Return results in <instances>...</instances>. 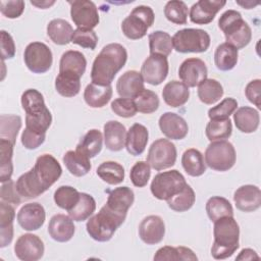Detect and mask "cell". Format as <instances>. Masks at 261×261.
<instances>
[{"label":"cell","instance_id":"obj_1","mask_svg":"<svg viewBox=\"0 0 261 261\" xmlns=\"http://www.w3.org/2000/svg\"><path fill=\"white\" fill-rule=\"evenodd\" d=\"M127 60L126 49L118 43H110L102 48L96 56L92 70V83L99 86H109L116 73L125 65Z\"/></svg>","mask_w":261,"mask_h":261},{"label":"cell","instance_id":"obj_2","mask_svg":"<svg viewBox=\"0 0 261 261\" xmlns=\"http://www.w3.org/2000/svg\"><path fill=\"white\" fill-rule=\"evenodd\" d=\"M214 241L211 255L214 259L222 260L230 257L239 248L240 227L233 216H224L214 221Z\"/></svg>","mask_w":261,"mask_h":261},{"label":"cell","instance_id":"obj_3","mask_svg":"<svg viewBox=\"0 0 261 261\" xmlns=\"http://www.w3.org/2000/svg\"><path fill=\"white\" fill-rule=\"evenodd\" d=\"M21 106L25 112V128L37 134H46L52 122L43 95L36 89H29L21 95Z\"/></svg>","mask_w":261,"mask_h":261},{"label":"cell","instance_id":"obj_4","mask_svg":"<svg viewBox=\"0 0 261 261\" xmlns=\"http://www.w3.org/2000/svg\"><path fill=\"white\" fill-rule=\"evenodd\" d=\"M126 216L109 210L105 205L87 221L86 227L89 236L97 242H108L116 229L124 222Z\"/></svg>","mask_w":261,"mask_h":261},{"label":"cell","instance_id":"obj_5","mask_svg":"<svg viewBox=\"0 0 261 261\" xmlns=\"http://www.w3.org/2000/svg\"><path fill=\"white\" fill-rule=\"evenodd\" d=\"M155 15L150 6L139 5L121 22L123 35L130 40H139L146 36L147 31L153 25Z\"/></svg>","mask_w":261,"mask_h":261},{"label":"cell","instance_id":"obj_6","mask_svg":"<svg viewBox=\"0 0 261 261\" xmlns=\"http://www.w3.org/2000/svg\"><path fill=\"white\" fill-rule=\"evenodd\" d=\"M172 44L179 53H202L210 46V36L201 29H182L173 35Z\"/></svg>","mask_w":261,"mask_h":261},{"label":"cell","instance_id":"obj_7","mask_svg":"<svg viewBox=\"0 0 261 261\" xmlns=\"http://www.w3.org/2000/svg\"><path fill=\"white\" fill-rule=\"evenodd\" d=\"M234 147L225 140L211 142L205 151V163L213 170L227 171L236 163Z\"/></svg>","mask_w":261,"mask_h":261},{"label":"cell","instance_id":"obj_8","mask_svg":"<svg viewBox=\"0 0 261 261\" xmlns=\"http://www.w3.org/2000/svg\"><path fill=\"white\" fill-rule=\"evenodd\" d=\"M187 185L185 176L176 169L156 174L151 182V193L158 200L167 201L178 194Z\"/></svg>","mask_w":261,"mask_h":261},{"label":"cell","instance_id":"obj_9","mask_svg":"<svg viewBox=\"0 0 261 261\" xmlns=\"http://www.w3.org/2000/svg\"><path fill=\"white\" fill-rule=\"evenodd\" d=\"M175 145L167 139H158L148 150L147 162L155 170H163L174 165L176 161Z\"/></svg>","mask_w":261,"mask_h":261},{"label":"cell","instance_id":"obj_10","mask_svg":"<svg viewBox=\"0 0 261 261\" xmlns=\"http://www.w3.org/2000/svg\"><path fill=\"white\" fill-rule=\"evenodd\" d=\"M23 60L27 67L34 73H44L48 71L53 62L50 48L42 42L30 43L23 52Z\"/></svg>","mask_w":261,"mask_h":261},{"label":"cell","instance_id":"obj_11","mask_svg":"<svg viewBox=\"0 0 261 261\" xmlns=\"http://www.w3.org/2000/svg\"><path fill=\"white\" fill-rule=\"evenodd\" d=\"M34 177L46 192L61 176L62 168L55 157L50 154H43L36 160L35 166L31 169Z\"/></svg>","mask_w":261,"mask_h":261},{"label":"cell","instance_id":"obj_12","mask_svg":"<svg viewBox=\"0 0 261 261\" xmlns=\"http://www.w3.org/2000/svg\"><path fill=\"white\" fill-rule=\"evenodd\" d=\"M70 5V16L77 29L93 30L99 23L98 8L94 2L88 0H73Z\"/></svg>","mask_w":261,"mask_h":261},{"label":"cell","instance_id":"obj_13","mask_svg":"<svg viewBox=\"0 0 261 261\" xmlns=\"http://www.w3.org/2000/svg\"><path fill=\"white\" fill-rule=\"evenodd\" d=\"M168 70L169 65L166 57L158 54H150L142 64L141 74L147 84L158 86L166 79Z\"/></svg>","mask_w":261,"mask_h":261},{"label":"cell","instance_id":"obj_14","mask_svg":"<svg viewBox=\"0 0 261 261\" xmlns=\"http://www.w3.org/2000/svg\"><path fill=\"white\" fill-rule=\"evenodd\" d=\"M44 243L36 234H21L14 245L15 256L21 261H37L44 255Z\"/></svg>","mask_w":261,"mask_h":261},{"label":"cell","instance_id":"obj_15","mask_svg":"<svg viewBox=\"0 0 261 261\" xmlns=\"http://www.w3.org/2000/svg\"><path fill=\"white\" fill-rule=\"evenodd\" d=\"M208 70L200 58H188L179 65L178 76L188 88H195L207 79Z\"/></svg>","mask_w":261,"mask_h":261},{"label":"cell","instance_id":"obj_16","mask_svg":"<svg viewBox=\"0 0 261 261\" xmlns=\"http://www.w3.org/2000/svg\"><path fill=\"white\" fill-rule=\"evenodd\" d=\"M46 212L40 203L24 204L17 213V222L24 230L39 229L45 222Z\"/></svg>","mask_w":261,"mask_h":261},{"label":"cell","instance_id":"obj_17","mask_svg":"<svg viewBox=\"0 0 261 261\" xmlns=\"http://www.w3.org/2000/svg\"><path fill=\"white\" fill-rule=\"evenodd\" d=\"M225 4L224 0H200L192 5L190 19L196 24H208Z\"/></svg>","mask_w":261,"mask_h":261},{"label":"cell","instance_id":"obj_18","mask_svg":"<svg viewBox=\"0 0 261 261\" xmlns=\"http://www.w3.org/2000/svg\"><path fill=\"white\" fill-rule=\"evenodd\" d=\"M165 234V224L158 215H149L145 217L139 225V237L147 245H156L160 243Z\"/></svg>","mask_w":261,"mask_h":261},{"label":"cell","instance_id":"obj_19","mask_svg":"<svg viewBox=\"0 0 261 261\" xmlns=\"http://www.w3.org/2000/svg\"><path fill=\"white\" fill-rule=\"evenodd\" d=\"M158 123L161 133L171 140H181L186 138L189 132L187 121L180 115L173 112L163 113Z\"/></svg>","mask_w":261,"mask_h":261},{"label":"cell","instance_id":"obj_20","mask_svg":"<svg viewBox=\"0 0 261 261\" xmlns=\"http://www.w3.org/2000/svg\"><path fill=\"white\" fill-rule=\"evenodd\" d=\"M236 207L243 212H253L261 206V191L257 186H241L233 194Z\"/></svg>","mask_w":261,"mask_h":261},{"label":"cell","instance_id":"obj_21","mask_svg":"<svg viewBox=\"0 0 261 261\" xmlns=\"http://www.w3.org/2000/svg\"><path fill=\"white\" fill-rule=\"evenodd\" d=\"M75 231L72 218L65 214H56L51 217L48 224L50 237L59 243H65L71 240Z\"/></svg>","mask_w":261,"mask_h":261},{"label":"cell","instance_id":"obj_22","mask_svg":"<svg viewBox=\"0 0 261 261\" xmlns=\"http://www.w3.org/2000/svg\"><path fill=\"white\" fill-rule=\"evenodd\" d=\"M134 201V192L128 187H118L109 193L105 206L114 213L126 216Z\"/></svg>","mask_w":261,"mask_h":261},{"label":"cell","instance_id":"obj_23","mask_svg":"<svg viewBox=\"0 0 261 261\" xmlns=\"http://www.w3.org/2000/svg\"><path fill=\"white\" fill-rule=\"evenodd\" d=\"M144 89L143 76L137 70L125 71L116 83V90L121 98L134 99Z\"/></svg>","mask_w":261,"mask_h":261},{"label":"cell","instance_id":"obj_24","mask_svg":"<svg viewBox=\"0 0 261 261\" xmlns=\"http://www.w3.org/2000/svg\"><path fill=\"white\" fill-rule=\"evenodd\" d=\"M104 142L108 150L117 152L125 147L126 129L117 120H109L104 124Z\"/></svg>","mask_w":261,"mask_h":261},{"label":"cell","instance_id":"obj_25","mask_svg":"<svg viewBox=\"0 0 261 261\" xmlns=\"http://www.w3.org/2000/svg\"><path fill=\"white\" fill-rule=\"evenodd\" d=\"M149 133L145 125L141 123L133 124L126 133L125 148L133 156L141 155L147 146Z\"/></svg>","mask_w":261,"mask_h":261},{"label":"cell","instance_id":"obj_26","mask_svg":"<svg viewBox=\"0 0 261 261\" xmlns=\"http://www.w3.org/2000/svg\"><path fill=\"white\" fill-rule=\"evenodd\" d=\"M162 97L168 106L176 108L188 102L190 90L182 82L170 81L164 86L162 90Z\"/></svg>","mask_w":261,"mask_h":261},{"label":"cell","instance_id":"obj_27","mask_svg":"<svg viewBox=\"0 0 261 261\" xmlns=\"http://www.w3.org/2000/svg\"><path fill=\"white\" fill-rule=\"evenodd\" d=\"M233 121L240 132L250 134L257 130L260 122V115L258 110L253 107L244 106L233 112Z\"/></svg>","mask_w":261,"mask_h":261},{"label":"cell","instance_id":"obj_28","mask_svg":"<svg viewBox=\"0 0 261 261\" xmlns=\"http://www.w3.org/2000/svg\"><path fill=\"white\" fill-rule=\"evenodd\" d=\"M15 217L14 208L6 203L0 202V247L8 246L13 239V220Z\"/></svg>","mask_w":261,"mask_h":261},{"label":"cell","instance_id":"obj_29","mask_svg":"<svg viewBox=\"0 0 261 261\" xmlns=\"http://www.w3.org/2000/svg\"><path fill=\"white\" fill-rule=\"evenodd\" d=\"M112 97V87L89 84L84 91L85 102L92 108L104 107Z\"/></svg>","mask_w":261,"mask_h":261},{"label":"cell","instance_id":"obj_30","mask_svg":"<svg viewBox=\"0 0 261 261\" xmlns=\"http://www.w3.org/2000/svg\"><path fill=\"white\" fill-rule=\"evenodd\" d=\"M62 160L67 170L77 177L86 175L92 168L90 158L77 150L67 151Z\"/></svg>","mask_w":261,"mask_h":261},{"label":"cell","instance_id":"obj_31","mask_svg":"<svg viewBox=\"0 0 261 261\" xmlns=\"http://www.w3.org/2000/svg\"><path fill=\"white\" fill-rule=\"evenodd\" d=\"M73 32L71 24L62 18L52 19L47 25L48 37L57 45H67L70 43Z\"/></svg>","mask_w":261,"mask_h":261},{"label":"cell","instance_id":"obj_32","mask_svg":"<svg viewBox=\"0 0 261 261\" xmlns=\"http://www.w3.org/2000/svg\"><path fill=\"white\" fill-rule=\"evenodd\" d=\"M87 60L84 54L80 51L68 50L64 52L60 58L59 71H66L83 76L86 71Z\"/></svg>","mask_w":261,"mask_h":261},{"label":"cell","instance_id":"obj_33","mask_svg":"<svg viewBox=\"0 0 261 261\" xmlns=\"http://www.w3.org/2000/svg\"><path fill=\"white\" fill-rule=\"evenodd\" d=\"M239 51L227 43H221L217 46L214 53V63L221 71L231 70L238 63Z\"/></svg>","mask_w":261,"mask_h":261},{"label":"cell","instance_id":"obj_34","mask_svg":"<svg viewBox=\"0 0 261 261\" xmlns=\"http://www.w3.org/2000/svg\"><path fill=\"white\" fill-rule=\"evenodd\" d=\"M55 89L63 97H74L81 90V76L66 71H59L55 79Z\"/></svg>","mask_w":261,"mask_h":261},{"label":"cell","instance_id":"obj_35","mask_svg":"<svg viewBox=\"0 0 261 261\" xmlns=\"http://www.w3.org/2000/svg\"><path fill=\"white\" fill-rule=\"evenodd\" d=\"M181 165L191 176H200L206 171V163L202 153L194 148L186 150L181 156Z\"/></svg>","mask_w":261,"mask_h":261},{"label":"cell","instance_id":"obj_36","mask_svg":"<svg viewBox=\"0 0 261 261\" xmlns=\"http://www.w3.org/2000/svg\"><path fill=\"white\" fill-rule=\"evenodd\" d=\"M103 146V136L98 129H90L88 130L84 137L81 139L80 143L76 146L77 151L84 153L89 158H93L98 155Z\"/></svg>","mask_w":261,"mask_h":261},{"label":"cell","instance_id":"obj_37","mask_svg":"<svg viewBox=\"0 0 261 261\" xmlns=\"http://www.w3.org/2000/svg\"><path fill=\"white\" fill-rule=\"evenodd\" d=\"M154 260L156 261H197L198 257L196 254L187 247H170L165 246L157 250L156 254L154 255Z\"/></svg>","mask_w":261,"mask_h":261},{"label":"cell","instance_id":"obj_38","mask_svg":"<svg viewBox=\"0 0 261 261\" xmlns=\"http://www.w3.org/2000/svg\"><path fill=\"white\" fill-rule=\"evenodd\" d=\"M248 23L243 19L242 14L237 10L224 11L218 20V27L223 32L225 39L244 29Z\"/></svg>","mask_w":261,"mask_h":261},{"label":"cell","instance_id":"obj_39","mask_svg":"<svg viewBox=\"0 0 261 261\" xmlns=\"http://www.w3.org/2000/svg\"><path fill=\"white\" fill-rule=\"evenodd\" d=\"M197 94L201 102L207 105H212L222 97L223 88L218 81L214 79H206L198 86Z\"/></svg>","mask_w":261,"mask_h":261},{"label":"cell","instance_id":"obj_40","mask_svg":"<svg viewBox=\"0 0 261 261\" xmlns=\"http://www.w3.org/2000/svg\"><path fill=\"white\" fill-rule=\"evenodd\" d=\"M148 39L150 54H158L167 57L172 52V38L166 32L155 31L149 35Z\"/></svg>","mask_w":261,"mask_h":261},{"label":"cell","instance_id":"obj_41","mask_svg":"<svg viewBox=\"0 0 261 261\" xmlns=\"http://www.w3.org/2000/svg\"><path fill=\"white\" fill-rule=\"evenodd\" d=\"M98 176L108 185H118L124 180V168L115 161H105L97 168Z\"/></svg>","mask_w":261,"mask_h":261},{"label":"cell","instance_id":"obj_42","mask_svg":"<svg viewBox=\"0 0 261 261\" xmlns=\"http://www.w3.org/2000/svg\"><path fill=\"white\" fill-rule=\"evenodd\" d=\"M15 186H16V190H17L18 194L21 197H23L24 199L37 198L40 195H42L43 193H45L43 188L40 186V184L34 177L31 169L28 172L21 174L17 178Z\"/></svg>","mask_w":261,"mask_h":261},{"label":"cell","instance_id":"obj_43","mask_svg":"<svg viewBox=\"0 0 261 261\" xmlns=\"http://www.w3.org/2000/svg\"><path fill=\"white\" fill-rule=\"evenodd\" d=\"M206 212L211 221L224 216H233V209L230 202L220 196H213L206 203Z\"/></svg>","mask_w":261,"mask_h":261},{"label":"cell","instance_id":"obj_44","mask_svg":"<svg viewBox=\"0 0 261 261\" xmlns=\"http://www.w3.org/2000/svg\"><path fill=\"white\" fill-rule=\"evenodd\" d=\"M96 209V202L95 199L87 194V193H81L80 200L75 204V206L70 209L68 212V215L72 218L74 221H84L90 218Z\"/></svg>","mask_w":261,"mask_h":261},{"label":"cell","instance_id":"obj_45","mask_svg":"<svg viewBox=\"0 0 261 261\" xmlns=\"http://www.w3.org/2000/svg\"><path fill=\"white\" fill-rule=\"evenodd\" d=\"M14 145L4 139H0V181L5 182L11 179L13 172L12 155Z\"/></svg>","mask_w":261,"mask_h":261},{"label":"cell","instance_id":"obj_46","mask_svg":"<svg viewBox=\"0 0 261 261\" xmlns=\"http://www.w3.org/2000/svg\"><path fill=\"white\" fill-rule=\"evenodd\" d=\"M232 133V124L229 118L210 119L205 128V134L210 142L228 139Z\"/></svg>","mask_w":261,"mask_h":261},{"label":"cell","instance_id":"obj_47","mask_svg":"<svg viewBox=\"0 0 261 261\" xmlns=\"http://www.w3.org/2000/svg\"><path fill=\"white\" fill-rule=\"evenodd\" d=\"M20 127V116L14 114H2L0 116V139L7 140L15 145L16 137Z\"/></svg>","mask_w":261,"mask_h":261},{"label":"cell","instance_id":"obj_48","mask_svg":"<svg viewBox=\"0 0 261 261\" xmlns=\"http://www.w3.org/2000/svg\"><path fill=\"white\" fill-rule=\"evenodd\" d=\"M196 195L194 190L190 185H186V187L176 195L167 200L168 207L176 212H185L193 207L195 204Z\"/></svg>","mask_w":261,"mask_h":261},{"label":"cell","instance_id":"obj_49","mask_svg":"<svg viewBox=\"0 0 261 261\" xmlns=\"http://www.w3.org/2000/svg\"><path fill=\"white\" fill-rule=\"evenodd\" d=\"M81 193L70 186H61L54 193L55 204L64 210L72 209L80 200Z\"/></svg>","mask_w":261,"mask_h":261},{"label":"cell","instance_id":"obj_50","mask_svg":"<svg viewBox=\"0 0 261 261\" xmlns=\"http://www.w3.org/2000/svg\"><path fill=\"white\" fill-rule=\"evenodd\" d=\"M188 6L184 1L171 0L165 4L164 15L172 23L186 24L188 19Z\"/></svg>","mask_w":261,"mask_h":261},{"label":"cell","instance_id":"obj_51","mask_svg":"<svg viewBox=\"0 0 261 261\" xmlns=\"http://www.w3.org/2000/svg\"><path fill=\"white\" fill-rule=\"evenodd\" d=\"M133 100L137 110L141 113L150 114L155 112L159 107V98L157 94L148 89L141 91Z\"/></svg>","mask_w":261,"mask_h":261},{"label":"cell","instance_id":"obj_52","mask_svg":"<svg viewBox=\"0 0 261 261\" xmlns=\"http://www.w3.org/2000/svg\"><path fill=\"white\" fill-rule=\"evenodd\" d=\"M238 102L233 98H225L216 106L208 110L210 119H226L237 110Z\"/></svg>","mask_w":261,"mask_h":261},{"label":"cell","instance_id":"obj_53","mask_svg":"<svg viewBox=\"0 0 261 261\" xmlns=\"http://www.w3.org/2000/svg\"><path fill=\"white\" fill-rule=\"evenodd\" d=\"M151 175V166L147 161H138L129 171V178L135 187H145Z\"/></svg>","mask_w":261,"mask_h":261},{"label":"cell","instance_id":"obj_54","mask_svg":"<svg viewBox=\"0 0 261 261\" xmlns=\"http://www.w3.org/2000/svg\"><path fill=\"white\" fill-rule=\"evenodd\" d=\"M71 43L76 44L83 48L94 50L98 43V37L93 30L76 29L73 32Z\"/></svg>","mask_w":261,"mask_h":261},{"label":"cell","instance_id":"obj_55","mask_svg":"<svg viewBox=\"0 0 261 261\" xmlns=\"http://www.w3.org/2000/svg\"><path fill=\"white\" fill-rule=\"evenodd\" d=\"M111 110L118 116L123 118L133 117L138 112L133 99L117 98L111 103Z\"/></svg>","mask_w":261,"mask_h":261},{"label":"cell","instance_id":"obj_56","mask_svg":"<svg viewBox=\"0 0 261 261\" xmlns=\"http://www.w3.org/2000/svg\"><path fill=\"white\" fill-rule=\"evenodd\" d=\"M24 10V2L22 0H8L0 1V11L8 18L19 17Z\"/></svg>","mask_w":261,"mask_h":261},{"label":"cell","instance_id":"obj_57","mask_svg":"<svg viewBox=\"0 0 261 261\" xmlns=\"http://www.w3.org/2000/svg\"><path fill=\"white\" fill-rule=\"evenodd\" d=\"M20 197L21 196L18 194V192L16 190L15 182L13 180L9 179L5 182H2L1 192H0L1 201L17 206L21 202Z\"/></svg>","mask_w":261,"mask_h":261},{"label":"cell","instance_id":"obj_58","mask_svg":"<svg viewBox=\"0 0 261 261\" xmlns=\"http://www.w3.org/2000/svg\"><path fill=\"white\" fill-rule=\"evenodd\" d=\"M21 144L29 150H35L40 147L46 139V134H37L24 128L21 134Z\"/></svg>","mask_w":261,"mask_h":261},{"label":"cell","instance_id":"obj_59","mask_svg":"<svg viewBox=\"0 0 261 261\" xmlns=\"http://www.w3.org/2000/svg\"><path fill=\"white\" fill-rule=\"evenodd\" d=\"M1 35V56L2 61L5 59H11L15 55V44L10 36L6 31L2 30L0 32Z\"/></svg>","mask_w":261,"mask_h":261},{"label":"cell","instance_id":"obj_60","mask_svg":"<svg viewBox=\"0 0 261 261\" xmlns=\"http://www.w3.org/2000/svg\"><path fill=\"white\" fill-rule=\"evenodd\" d=\"M260 91H261V81L259 79L251 81L245 89V95L247 99L253 103L259 109L261 107L260 104Z\"/></svg>","mask_w":261,"mask_h":261},{"label":"cell","instance_id":"obj_61","mask_svg":"<svg viewBox=\"0 0 261 261\" xmlns=\"http://www.w3.org/2000/svg\"><path fill=\"white\" fill-rule=\"evenodd\" d=\"M255 259L256 260L259 259L258 254L253 249H249V248L243 249L236 258V260H238V261H240V260H243V261H245V260H255Z\"/></svg>","mask_w":261,"mask_h":261},{"label":"cell","instance_id":"obj_62","mask_svg":"<svg viewBox=\"0 0 261 261\" xmlns=\"http://www.w3.org/2000/svg\"><path fill=\"white\" fill-rule=\"evenodd\" d=\"M55 3V1H31V4L34 6H37L38 8L41 9H46L49 8L50 6H52Z\"/></svg>","mask_w":261,"mask_h":261},{"label":"cell","instance_id":"obj_63","mask_svg":"<svg viewBox=\"0 0 261 261\" xmlns=\"http://www.w3.org/2000/svg\"><path fill=\"white\" fill-rule=\"evenodd\" d=\"M237 3H238L239 5H241V6L245 7L246 9H251V8H253L254 6H256V5H258V4H259V2H255V3H253L252 1H245V2L237 1Z\"/></svg>","mask_w":261,"mask_h":261}]
</instances>
